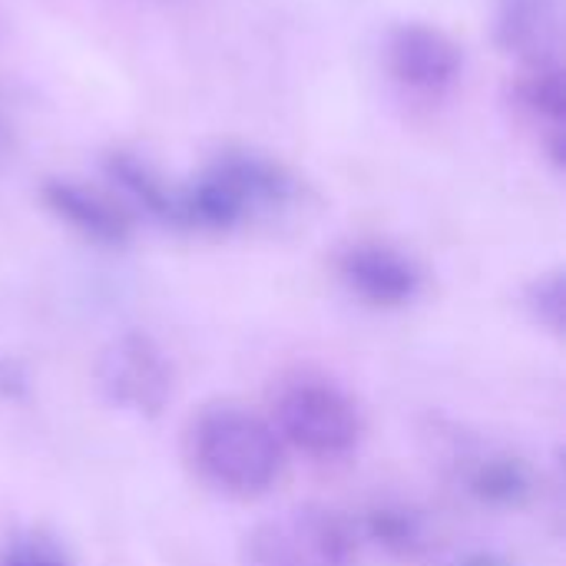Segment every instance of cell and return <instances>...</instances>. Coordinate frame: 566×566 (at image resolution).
I'll return each mask as SVG.
<instances>
[{"mask_svg":"<svg viewBox=\"0 0 566 566\" xmlns=\"http://www.w3.org/2000/svg\"><path fill=\"white\" fill-rule=\"evenodd\" d=\"M186 461L202 484L235 501L265 494L285 464L275 428L232 401L206 405L189 418Z\"/></svg>","mask_w":566,"mask_h":566,"instance_id":"6da1fadb","label":"cell"},{"mask_svg":"<svg viewBox=\"0 0 566 566\" xmlns=\"http://www.w3.org/2000/svg\"><path fill=\"white\" fill-rule=\"evenodd\" d=\"M269 424L279 441L315 461H342L365 438V415L352 391L315 371H298L275 388Z\"/></svg>","mask_w":566,"mask_h":566,"instance_id":"7a4b0ae2","label":"cell"},{"mask_svg":"<svg viewBox=\"0 0 566 566\" xmlns=\"http://www.w3.org/2000/svg\"><path fill=\"white\" fill-rule=\"evenodd\" d=\"M355 524L325 507L298 504L259 521L239 547V566H355Z\"/></svg>","mask_w":566,"mask_h":566,"instance_id":"3957f363","label":"cell"},{"mask_svg":"<svg viewBox=\"0 0 566 566\" xmlns=\"http://www.w3.org/2000/svg\"><path fill=\"white\" fill-rule=\"evenodd\" d=\"M96 388L113 408L136 418H156L172 398V365L156 338L126 332L99 352Z\"/></svg>","mask_w":566,"mask_h":566,"instance_id":"277c9868","label":"cell"},{"mask_svg":"<svg viewBox=\"0 0 566 566\" xmlns=\"http://www.w3.org/2000/svg\"><path fill=\"white\" fill-rule=\"evenodd\" d=\"M385 63L391 80L415 96H444L464 73V50L458 40L424 20H405L388 33Z\"/></svg>","mask_w":566,"mask_h":566,"instance_id":"5b68a950","label":"cell"},{"mask_svg":"<svg viewBox=\"0 0 566 566\" xmlns=\"http://www.w3.org/2000/svg\"><path fill=\"white\" fill-rule=\"evenodd\" d=\"M342 285L371 308H401L421 295L424 275L411 255L388 242H352L338 262Z\"/></svg>","mask_w":566,"mask_h":566,"instance_id":"8992f818","label":"cell"},{"mask_svg":"<svg viewBox=\"0 0 566 566\" xmlns=\"http://www.w3.org/2000/svg\"><path fill=\"white\" fill-rule=\"evenodd\" d=\"M40 202L46 206V212L53 219L70 226L86 242L119 249V245H126L133 239L129 212L123 206H116L109 196H103L99 189H90V186H83L76 179H63V176L43 179Z\"/></svg>","mask_w":566,"mask_h":566,"instance_id":"52a82bcc","label":"cell"},{"mask_svg":"<svg viewBox=\"0 0 566 566\" xmlns=\"http://www.w3.org/2000/svg\"><path fill=\"white\" fill-rule=\"evenodd\" d=\"M458 488L481 507L521 511L537 494V478L531 464L501 448H468L454 461Z\"/></svg>","mask_w":566,"mask_h":566,"instance_id":"ba28073f","label":"cell"},{"mask_svg":"<svg viewBox=\"0 0 566 566\" xmlns=\"http://www.w3.org/2000/svg\"><path fill=\"white\" fill-rule=\"evenodd\" d=\"M564 3L560 0H497L494 40L524 66L560 60Z\"/></svg>","mask_w":566,"mask_h":566,"instance_id":"9c48e42d","label":"cell"},{"mask_svg":"<svg viewBox=\"0 0 566 566\" xmlns=\"http://www.w3.org/2000/svg\"><path fill=\"white\" fill-rule=\"evenodd\" d=\"M209 166H216L239 189V196L245 199V206L252 212L282 209V206L295 202L302 192L298 176L282 159L249 149V146H229V149L216 153V159Z\"/></svg>","mask_w":566,"mask_h":566,"instance_id":"30bf717a","label":"cell"},{"mask_svg":"<svg viewBox=\"0 0 566 566\" xmlns=\"http://www.w3.org/2000/svg\"><path fill=\"white\" fill-rule=\"evenodd\" d=\"M517 103L531 123L544 133V149L554 169H564V123H566V80L560 60L524 66L517 80Z\"/></svg>","mask_w":566,"mask_h":566,"instance_id":"8fae6325","label":"cell"},{"mask_svg":"<svg viewBox=\"0 0 566 566\" xmlns=\"http://www.w3.org/2000/svg\"><path fill=\"white\" fill-rule=\"evenodd\" d=\"M103 172L149 219L163 226H179V189H172L153 163L136 153L113 149L103 156Z\"/></svg>","mask_w":566,"mask_h":566,"instance_id":"7c38bea8","label":"cell"},{"mask_svg":"<svg viewBox=\"0 0 566 566\" xmlns=\"http://www.w3.org/2000/svg\"><path fill=\"white\" fill-rule=\"evenodd\" d=\"M368 534L395 557H415L428 547L424 517L405 504H381L368 514Z\"/></svg>","mask_w":566,"mask_h":566,"instance_id":"4fadbf2b","label":"cell"},{"mask_svg":"<svg viewBox=\"0 0 566 566\" xmlns=\"http://www.w3.org/2000/svg\"><path fill=\"white\" fill-rule=\"evenodd\" d=\"M524 305L531 312V318L547 328L551 335H564V318H566V282L564 272H544L537 275L527 292H524Z\"/></svg>","mask_w":566,"mask_h":566,"instance_id":"5bb4252c","label":"cell"},{"mask_svg":"<svg viewBox=\"0 0 566 566\" xmlns=\"http://www.w3.org/2000/svg\"><path fill=\"white\" fill-rule=\"evenodd\" d=\"M0 566H70L63 551L46 541V537H36V534H27V537H13L3 544L0 551Z\"/></svg>","mask_w":566,"mask_h":566,"instance_id":"9a60e30c","label":"cell"},{"mask_svg":"<svg viewBox=\"0 0 566 566\" xmlns=\"http://www.w3.org/2000/svg\"><path fill=\"white\" fill-rule=\"evenodd\" d=\"M23 391H27L23 371L10 358H0V398H23Z\"/></svg>","mask_w":566,"mask_h":566,"instance_id":"2e32d148","label":"cell"},{"mask_svg":"<svg viewBox=\"0 0 566 566\" xmlns=\"http://www.w3.org/2000/svg\"><path fill=\"white\" fill-rule=\"evenodd\" d=\"M448 566H514L507 557H501V554H494V551H474V554H464L461 560H454V564Z\"/></svg>","mask_w":566,"mask_h":566,"instance_id":"e0dca14e","label":"cell"},{"mask_svg":"<svg viewBox=\"0 0 566 566\" xmlns=\"http://www.w3.org/2000/svg\"><path fill=\"white\" fill-rule=\"evenodd\" d=\"M13 149H17V136H13V126L0 116V166L13 156Z\"/></svg>","mask_w":566,"mask_h":566,"instance_id":"ac0fdd59","label":"cell"}]
</instances>
